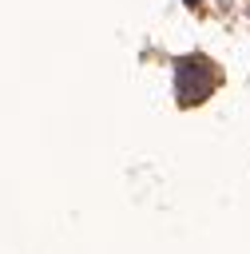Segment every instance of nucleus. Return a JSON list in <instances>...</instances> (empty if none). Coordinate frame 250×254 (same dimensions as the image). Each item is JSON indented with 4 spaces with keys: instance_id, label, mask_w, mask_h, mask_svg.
I'll return each instance as SVG.
<instances>
[{
    "instance_id": "obj_1",
    "label": "nucleus",
    "mask_w": 250,
    "mask_h": 254,
    "mask_svg": "<svg viewBox=\"0 0 250 254\" xmlns=\"http://www.w3.org/2000/svg\"><path fill=\"white\" fill-rule=\"evenodd\" d=\"M214 83H218V71L210 67L206 56H183V60H175V95H179V103H187V107L202 103Z\"/></svg>"
},
{
    "instance_id": "obj_2",
    "label": "nucleus",
    "mask_w": 250,
    "mask_h": 254,
    "mask_svg": "<svg viewBox=\"0 0 250 254\" xmlns=\"http://www.w3.org/2000/svg\"><path fill=\"white\" fill-rule=\"evenodd\" d=\"M187 4H190V8H198V4H202V0H187Z\"/></svg>"
}]
</instances>
